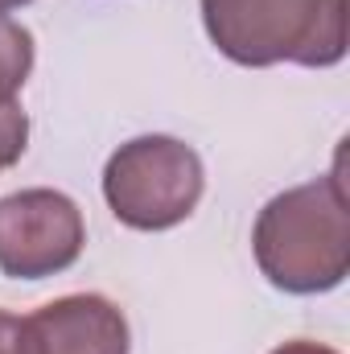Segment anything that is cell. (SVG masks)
Masks as SVG:
<instances>
[{"label": "cell", "instance_id": "cell-1", "mask_svg": "<svg viewBox=\"0 0 350 354\" xmlns=\"http://www.w3.org/2000/svg\"><path fill=\"white\" fill-rule=\"evenodd\" d=\"M260 272L293 297L330 292L350 272V202L342 169L276 194L256 218Z\"/></svg>", "mask_w": 350, "mask_h": 354}, {"label": "cell", "instance_id": "cell-2", "mask_svg": "<svg viewBox=\"0 0 350 354\" xmlns=\"http://www.w3.org/2000/svg\"><path fill=\"white\" fill-rule=\"evenodd\" d=\"M350 0H202V25L239 66H334L347 58Z\"/></svg>", "mask_w": 350, "mask_h": 354}, {"label": "cell", "instance_id": "cell-3", "mask_svg": "<svg viewBox=\"0 0 350 354\" xmlns=\"http://www.w3.org/2000/svg\"><path fill=\"white\" fill-rule=\"evenodd\" d=\"M202 161L174 136H136L120 145L103 169V198L132 231H169L185 223L202 198Z\"/></svg>", "mask_w": 350, "mask_h": 354}, {"label": "cell", "instance_id": "cell-4", "mask_svg": "<svg viewBox=\"0 0 350 354\" xmlns=\"http://www.w3.org/2000/svg\"><path fill=\"white\" fill-rule=\"evenodd\" d=\"M83 210L58 189H21L0 198V272L12 280L58 276L83 256Z\"/></svg>", "mask_w": 350, "mask_h": 354}, {"label": "cell", "instance_id": "cell-5", "mask_svg": "<svg viewBox=\"0 0 350 354\" xmlns=\"http://www.w3.org/2000/svg\"><path fill=\"white\" fill-rule=\"evenodd\" d=\"M42 354H128V317L99 292H75L29 317Z\"/></svg>", "mask_w": 350, "mask_h": 354}, {"label": "cell", "instance_id": "cell-6", "mask_svg": "<svg viewBox=\"0 0 350 354\" xmlns=\"http://www.w3.org/2000/svg\"><path fill=\"white\" fill-rule=\"evenodd\" d=\"M29 71H33V33L21 21L0 17V103H12Z\"/></svg>", "mask_w": 350, "mask_h": 354}, {"label": "cell", "instance_id": "cell-7", "mask_svg": "<svg viewBox=\"0 0 350 354\" xmlns=\"http://www.w3.org/2000/svg\"><path fill=\"white\" fill-rule=\"evenodd\" d=\"M29 145V115L17 103H0V174L25 157Z\"/></svg>", "mask_w": 350, "mask_h": 354}, {"label": "cell", "instance_id": "cell-8", "mask_svg": "<svg viewBox=\"0 0 350 354\" xmlns=\"http://www.w3.org/2000/svg\"><path fill=\"white\" fill-rule=\"evenodd\" d=\"M0 354H42L29 317H17V313L0 309Z\"/></svg>", "mask_w": 350, "mask_h": 354}, {"label": "cell", "instance_id": "cell-9", "mask_svg": "<svg viewBox=\"0 0 350 354\" xmlns=\"http://www.w3.org/2000/svg\"><path fill=\"white\" fill-rule=\"evenodd\" d=\"M272 354H338V351H330V346H322V342H305V338H297V342L276 346Z\"/></svg>", "mask_w": 350, "mask_h": 354}, {"label": "cell", "instance_id": "cell-10", "mask_svg": "<svg viewBox=\"0 0 350 354\" xmlns=\"http://www.w3.org/2000/svg\"><path fill=\"white\" fill-rule=\"evenodd\" d=\"M21 4H29V0H0V12H8V8H21Z\"/></svg>", "mask_w": 350, "mask_h": 354}]
</instances>
